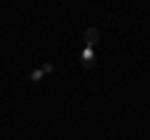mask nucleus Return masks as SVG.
Returning <instances> with one entry per match:
<instances>
[{
    "label": "nucleus",
    "instance_id": "obj_1",
    "mask_svg": "<svg viewBox=\"0 0 150 140\" xmlns=\"http://www.w3.org/2000/svg\"><path fill=\"white\" fill-rule=\"evenodd\" d=\"M98 40H100V33H98V28H88V30L83 33V43H85V48H93V50H95Z\"/></svg>",
    "mask_w": 150,
    "mask_h": 140
},
{
    "label": "nucleus",
    "instance_id": "obj_2",
    "mask_svg": "<svg viewBox=\"0 0 150 140\" xmlns=\"http://www.w3.org/2000/svg\"><path fill=\"white\" fill-rule=\"evenodd\" d=\"M80 63L85 65V68H93V65H95V50H93V48H83Z\"/></svg>",
    "mask_w": 150,
    "mask_h": 140
},
{
    "label": "nucleus",
    "instance_id": "obj_3",
    "mask_svg": "<svg viewBox=\"0 0 150 140\" xmlns=\"http://www.w3.org/2000/svg\"><path fill=\"white\" fill-rule=\"evenodd\" d=\"M43 75H45V73H43V68H38V70H33V73H30V80H35V83H38Z\"/></svg>",
    "mask_w": 150,
    "mask_h": 140
},
{
    "label": "nucleus",
    "instance_id": "obj_4",
    "mask_svg": "<svg viewBox=\"0 0 150 140\" xmlns=\"http://www.w3.org/2000/svg\"><path fill=\"white\" fill-rule=\"evenodd\" d=\"M53 70H55V68H53L50 63H45V65H43V73H53Z\"/></svg>",
    "mask_w": 150,
    "mask_h": 140
}]
</instances>
